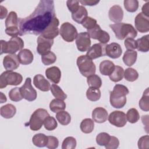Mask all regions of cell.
I'll use <instances>...</instances> for the list:
<instances>
[{"label":"cell","mask_w":149,"mask_h":149,"mask_svg":"<svg viewBox=\"0 0 149 149\" xmlns=\"http://www.w3.org/2000/svg\"><path fill=\"white\" fill-rule=\"evenodd\" d=\"M90 38L95 40H98L100 43L106 44L110 40L109 34L101 29V27L97 24L94 28L87 30Z\"/></svg>","instance_id":"obj_11"},{"label":"cell","mask_w":149,"mask_h":149,"mask_svg":"<svg viewBox=\"0 0 149 149\" xmlns=\"http://www.w3.org/2000/svg\"><path fill=\"white\" fill-rule=\"evenodd\" d=\"M99 1H93V0H81L79 1V2L83 5L88 6H94L99 3Z\"/></svg>","instance_id":"obj_53"},{"label":"cell","mask_w":149,"mask_h":149,"mask_svg":"<svg viewBox=\"0 0 149 149\" xmlns=\"http://www.w3.org/2000/svg\"><path fill=\"white\" fill-rule=\"evenodd\" d=\"M114 63L109 60H104L101 62L99 66L100 73L104 76H109L115 68Z\"/></svg>","instance_id":"obj_26"},{"label":"cell","mask_w":149,"mask_h":149,"mask_svg":"<svg viewBox=\"0 0 149 149\" xmlns=\"http://www.w3.org/2000/svg\"><path fill=\"white\" fill-rule=\"evenodd\" d=\"M119 141L115 136H111L108 144L105 146L107 149H116L119 147Z\"/></svg>","instance_id":"obj_51"},{"label":"cell","mask_w":149,"mask_h":149,"mask_svg":"<svg viewBox=\"0 0 149 149\" xmlns=\"http://www.w3.org/2000/svg\"><path fill=\"white\" fill-rule=\"evenodd\" d=\"M1 93V103H3V102H5L7 100L6 99V97L5 96V95H4L2 92L0 93Z\"/></svg>","instance_id":"obj_56"},{"label":"cell","mask_w":149,"mask_h":149,"mask_svg":"<svg viewBox=\"0 0 149 149\" xmlns=\"http://www.w3.org/2000/svg\"><path fill=\"white\" fill-rule=\"evenodd\" d=\"M56 60V56L55 54L49 51L45 55L41 56V61L45 65H49L55 62Z\"/></svg>","instance_id":"obj_45"},{"label":"cell","mask_w":149,"mask_h":149,"mask_svg":"<svg viewBox=\"0 0 149 149\" xmlns=\"http://www.w3.org/2000/svg\"><path fill=\"white\" fill-rule=\"evenodd\" d=\"M49 115L48 111L45 109L38 108L36 109L31 115L28 123L30 129L33 131L40 130L44 124V119Z\"/></svg>","instance_id":"obj_6"},{"label":"cell","mask_w":149,"mask_h":149,"mask_svg":"<svg viewBox=\"0 0 149 149\" xmlns=\"http://www.w3.org/2000/svg\"><path fill=\"white\" fill-rule=\"evenodd\" d=\"M129 93L128 88L124 85L116 84L110 92L109 101L111 105L115 108H122L126 103V95Z\"/></svg>","instance_id":"obj_2"},{"label":"cell","mask_w":149,"mask_h":149,"mask_svg":"<svg viewBox=\"0 0 149 149\" xmlns=\"http://www.w3.org/2000/svg\"><path fill=\"white\" fill-rule=\"evenodd\" d=\"M45 76L47 77L55 84L59 83L61 77V72L59 68L52 66L45 70Z\"/></svg>","instance_id":"obj_23"},{"label":"cell","mask_w":149,"mask_h":149,"mask_svg":"<svg viewBox=\"0 0 149 149\" xmlns=\"http://www.w3.org/2000/svg\"><path fill=\"white\" fill-rule=\"evenodd\" d=\"M76 147V140L73 137H67L62 142V149H74Z\"/></svg>","instance_id":"obj_46"},{"label":"cell","mask_w":149,"mask_h":149,"mask_svg":"<svg viewBox=\"0 0 149 149\" xmlns=\"http://www.w3.org/2000/svg\"><path fill=\"white\" fill-rule=\"evenodd\" d=\"M86 97L91 101H97L101 97V91L99 88L89 87L86 91Z\"/></svg>","instance_id":"obj_37"},{"label":"cell","mask_w":149,"mask_h":149,"mask_svg":"<svg viewBox=\"0 0 149 149\" xmlns=\"http://www.w3.org/2000/svg\"><path fill=\"white\" fill-rule=\"evenodd\" d=\"M149 36L146 35L136 40L137 49L139 51L147 52L149 50Z\"/></svg>","instance_id":"obj_30"},{"label":"cell","mask_w":149,"mask_h":149,"mask_svg":"<svg viewBox=\"0 0 149 149\" xmlns=\"http://www.w3.org/2000/svg\"><path fill=\"white\" fill-rule=\"evenodd\" d=\"M23 80L22 76L17 72L6 70L0 76V88H3L8 85L17 86Z\"/></svg>","instance_id":"obj_7"},{"label":"cell","mask_w":149,"mask_h":149,"mask_svg":"<svg viewBox=\"0 0 149 149\" xmlns=\"http://www.w3.org/2000/svg\"><path fill=\"white\" fill-rule=\"evenodd\" d=\"M1 115L6 119H10L14 116L16 112V107L11 104H7L1 107L0 109Z\"/></svg>","instance_id":"obj_25"},{"label":"cell","mask_w":149,"mask_h":149,"mask_svg":"<svg viewBox=\"0 0 149 149\" xmlns=\"http://www.w3.org/2000/svg\"><path fill=\"white\" fill-rule=\"evenodd\" d=\"M76 44L79 51H87L91 45L90 37L88 33L81 32L78 34L76 38Z\"/></svg>","instance_id":"obj_13"},{"label":"cell","mask_w":149,"mask_h":149,"mask_svg":"<svg viewBox=\"0 0 149 149\" xmlns=\"http://www.w3.org/2000/svg\"><path fill=\"white\" fill-rule=\"evenodd\" d=\"M135 27L140 33H146L149 31V17L140 12L134 19Z\"/></svg>","instance_id":"obj_17"},{"label":"cell","mask_w":149,"mask_h":149,"mask_svg":"<svg viewBox=\"0 0 149 149\" xmlns=\"http://www.w3.org/2000/svg\"><path fill=\"white\" fill-rule=\"evenodd\" d=\"M33 83L36 87L42 91H48L51 88L49 82L40 74H36L34 77Z\"/></svg>","instance_id":"obj_21"},{"label":"cell","mask_w":149,"mask_h":149,"mask_svg":"<svg viewBox=\"0 0 149 149\" xmlns=\"http://www.w3.org/2000/svg\"><path fill=\"white\" fill-rule=\"evenodd\" d=\"M32 142L37 147H44L47 144L48 136L42 133L36 134L33 137Z\"/></svg>","instance_id":"obj_31"},{"label":"cell","mask_w":149,"mask_h":149,"mask_svg":"<svg viewBox=\"0 0 149 149\" xmlns=\"http://www.w3.org/2000/svg\"><path fill=\"white\" fill-rule=\"evenodd\" d=\"M76 63L80 73L84 77L95 74L96 66L92 59L89 58L86 55L79 56L76 61Z\"/></svg>","instance_id":"obj_5"},{"label":"cell","mask_w":149,"mask_h":149,"mask_svg":"<svg viewBox=\"0 0 149 149\" xmlns=\"http://www.w3.org/2000/svg\"><path fill=\"white\" fill-rule=\"evenodd\" d=\"M109 123L116 127H123L127 123L126 114L120 111L112 112L108 117Z\"/></svg>","instance_id":"obj_12"},{"label":"cell","mask_w":149,"mask_h":149,"mask_svg":"<svg viewBox=\"0 0 149 149\" xmlns=\"http://www.w3.org/2000/svg\"><path fill=\"white\" fill-rule=\"evenodd\" d=\"M59 141L58 139L52 136H48V143L46 147L50 149H55L58 147Z\"/></svg>","instance_id":"obj_50"},{"label":"cell","mask_w":149,"mask_h":149,"mask_svg":"<svg viewBox=\"0 0 149 149\" xmlns=\"http://www.w3.org/2000/svg\"><path fill=\"white\" fill-rule=\"evenodd\" d=\"M137 53L134 50H127L123 56V61L124 63L128 66L133 65L137 59Z\"/></svg>","instance_id":"obj_27"},{"label":"cell","mask_w":149,"mask_h":149,"mask_svg":"<svg viewBox=\"0 0 149 149\" xmlns=\"http://www.w3.org/2000/svg\"><path fill=\"white\" fill-rule=\"evenodd\" d=\"M17 57L20 63L26 65L30 64L34 59L31 51L28 49H22L17 54Z\"/></svg>","instance_id":"obj_24"},{"label":"cell","mask_w":149,"mask_h":149,"mask_svg":"<svg viewBox=\"0 0 149 149\" xmlns=\"http://www.w3.org/2000/svg\"><path fill=\"white\" fill-rule=\"evenodd\" d=\"M123 76L127 81L132 82L138 79L139 73L134 69L129 68L124 71Z\"/></svg>","instance_id":"obj_39"},{"label":"cell","mask_w":149,"mask_h":149,"mask_svg":"<svg viewBox=\"0 0 149 149\" xmlns=\"http://www.w3.org/2000/svg\"><path fill=\"white\" fill-rule=\"evenodd\" d=\"M111 136L105 132L99 133L96 137V142L100 146H105L109 141Z\"/></svg>","instance_id":"obj_44"},{"label":"cell","mask_w":149,"mask_h":149,"mask_svg":"<svg viewBox=\"0 0 149 149\" xmlns=\"http://www.w3.org/2000/svg\"><path fill=\"white\" fill-rule=\"evenodd\" d=\"M44 126L45 129L47 130H54L57 127L58 124L55 119L53 116H48L44 121Z\"/></svg>","instance_id":"obj_42"},{"label":"cell","mask_w":149,"mask_h":149,"mask_svg":"<svg viewBox=\"0 0 149 149\" xmlns=\"http://www.w3.org/2000/svg\"><path fill=\"white\" fill-rule=\"evenodd\" d=\"M53 44L54 39H48L40 35L37 38V52L41 56L47 54L51 51Z\"/></svg>","instance_id":"obj_15"},{"label":"cell","mask_w":149,"mask_h":149,"mask_svg":"<svg viewBox=\"0 0 149 149\" xmlns=\"http://www.w3.org/2000/svg\"><path fill=\"white\" fill-rule=\"evenodd\" d=\"M9 97L12 101L18 102L21 101L23 97L20 91V88L15 87L11 89L9 92Z\"/></svg>","instance_id":"obj_41"},{"label":"cell","mask_w":149,"mask_h":149,"mask_svg":"<svg viewBox=\"0 0 149 149\" xmlns=\"http://www.w3.org/2000/svg\"><path fill=\"white\" fill-rule=\"evenodd\" d=\"M65 108L66 104L63 100L55 98L52 100L49 103V109L54 113L63 111Z\"/></svg>","instance_id":"obj_29"},{"label":"cell","mask_w":149,"mask_h":149,"mask_svg":"<svg viewBox=\"0 0 149 149\" xmlns=\"http://www.w3.org/2000/svg\"><path fill=\"white\" fill-rule=\"evenodd\" d=\"M5 33L11 37H17L20 34L19 19L14 11L9 12L5 20Z\"/></svg>","instance_id":"obj_8"},{"label":"cell","mask_w":149,"mask_h":149,"mask_svg":"<svg viewBox=\"0 0 149 149\" xmlns=\"http://www.w3.org/2000/svg\"><path fill=\"white\" fill-rule=\"evenodd\" d=\"M109 27L118 40H123L126 38H134L137 34L136 30L130 24L120 22L110 24Z\"/></svg>","instance_id":"obj_3"},{"label":"cell","mask_w":149,"mask_h":149,"mask_svg":"<svg viewBox=\"0 0 149 149\" xmlns=\"http://www.w3.org/2000/svg\"><path fill=\"white\" fill-rule=\"evenodd\" d=\"M19 61L17 55L9 54L6 55L3 59V67L6 70L13 71L17 69L19 66Z\"/></svg>","instance_id":"obj_18"},{"label":"cell","mask_w":149,"mask_h":149,"mask_svg":"<svg viewBox=\"0 0 149 149\" xmlns=\"http://www.w3.org/2000/svg\"><path fill=\"white\" fill-rule=\"evenodd\" d=\"M106 55L112 59L119 58L122 54V49L120 45L116 42H112L106 45Z\"/></svg>","instance_id":"obj_19"},{"label":"cell","mask_w":149,"mask_h":149,"mask_svg":"<svg viewBox=\"0 0 149 149\" xmlns=\"http://www.w3.org/2000/svg\"><path fill=\"white\" fill-rule=\"evenodd\" d=\"M56 118L57 120L62 125H68L71 121L70 115L66 111H62L57 112L56 114Z\"/></svg>","instance_id":"obj_36"},{"label":"cell","mask_w":149,"mask_h":149,"mask_svg":"<svg viewBox=\"0 0 149 149\" xmlns=\"http://www.w3.org/2000/svg\"><path fill=\"white\" fill-rule=\"evenodd\" d=\"M124 44L127 50H134L137 48L136 40L132 38H127L124 41Z\"/></svg>","instance_id":"obj_52"},{"label":"cell","mask_w":149,"mask_h":149,"mask_svg":"<svg viewBox=\"0 0 149 149\" xmlns=\"http://www.w3.org/2000/svg\"><path fill=\"white\" fill-rule=\"evenodd\" d=\"M54 17V2L49 0L40 1L30 15L24 18H19V35L41 34Z\"/></svg>","instance_id":"obj_1"},{"label":"cell","mask_w":149,"mask_h":149,"mask_svg":"<svg viewBox=\"0 0 149 149\" xmlns=\"http://www.w3.org/2000/svg\"><path fill=\"white\" fill-rule=\"evenodd\" d=\"M149 3L148 2H147L146 3L144 4V5L142 7L141 10L142 12L144 15H146V16L148 17L149 16Z\"/></svg>","instance_id":"obj_55"},{"label":"cell","mask_w":149,"mask_h":149,"mask_svg":"<svg viewBox=\"0 0 149 149\" xmlns=\"http://www.w3.org/2000/svg\"><path fill=\"white\" fill-rule=\"evenodd\" d=\"M81 24L87 30H89L94 28L97 24V20L91 17L87 16Z\"/></svg>","instance_id":"obj_47"},{"label":"cell","mask_w":149,"mask_h":149,"mask_svg":"<svg viewBox=\"0 0 149 149\" xmlns=\"http://www.w3.org/2000/svg\"><path fill=\"white\" fill-rule=\"evenodd\" d=\"M59 34L63 40L69 42L73 41L78 34L76 27L69 22L62 24L59 29Z\"/></svg>","instance_id":"obj_9"},{"label":"cell","mask_w":149,"mask_h":149,"mask_svg":"<svg viewBox=\"0 0 149 149\" xmlns=\"http://www.w3.org/2000/svg\"><path fill=\"white\" fill-rule=\"evenodd\" d=\"M108 117V112L102 107H97L92 112V118L94 122L102 123L105 122Z\"/></svg>","instance_id":"obj_22"},{"label":"cell","mask_w":149,"mask_h":149,"mask_svg":"<svg viewBox=\"0 0 149 149\" xmlns=\"http://www.w3.org/2000/svg\"><path fill=\"white\" fill-rule=\"evenodd\" d=\"M108 16L112 22L115 23H120L123 17V11L119 5H115L110 8Z\"/></svg>","instance_id":"obj_20"},{"label":"cell","mask_w":149,"mask_h":149,"mask_svg":"<svg viewBox=\"0 0 149 149\" xmlns=\"http://www.w3.org/2000/svg\"><path fill=\"white\" fill-rule=\"evenodd\" d=\"M87 82L90 87L99 88L101 87L102 80L99 76L97 74H91L87 77Z\"/></svg>","instance_id":"obj_35"},{"label":"cell","mask_w":149,"mask_h":149,"mask_svg":"<svg viewBox=\"0 0 149 149\" xmlns=\"http://www.w3.org/2000/svg\"><path fill=\"white\" fill-rule=\"evenodd\" d=\"M140 109L144 111H149V91L148 88H147L143 94L142 97L139 101V103Z\"/></svg>","instance_id":"obj_34"},{"label":"cell","mask_w":149,"mask_h":149,"mask_svg":"<svg viewBox=\"0 0 149 149\" xmlns=\"http://www.w3.org/2000/svg\"><path fill=\"white\" fill-rule=\"evenodd\" d=\"M59 24V22L58 19L56 16L54 17L50 24L41 35L48 39H54L57 37L59 33L58 29Z\"/></svg>","instance_id":"obj_14"},{"label":"cell","mask_w":149,"mask_h":149,"mask_svg":"<svg viewBox=\"0 0 149 149\" xmlns=\"http://www.w3.org/2000/svg\"><path fill=\"white\" fill-rule=\"evenodd\" d=\"M8 10L6 8L2 5L0 6V18L1 19H3L7 16Z\"/></svg>","instance_id":"obj_54"},{"label":"cell","mask_w":149,"mask_h":149,"mask_svg":"<svg viewBox=\"0 0 149 149\" xmlns=\"http://www.w3.org/2000/svg\"><path fill=\"white\" fill-rule=\"evenodd\" d=\"M127 121L130 123H136L140 119V115L138 111L136 108L129 109L126 113Z\"/></svg>","instance_id":"obj_40"},{"label":"cell","mask_w":149,"mask_h":149,"mask_svg":"<svg viewBox=\"0 0 149 149\" xmlns=\"http://www.w3.org/2000/svg\"><path fill=\"white\" fill-rule=\"evenodd\" d=\"M124 70L120 66H115L111 74L109 75L110 80L113 82H118L122 80L123 77Z\"/></svg>","instance_id":"obj_33"},{"label":"cell","mask_w":149,"mask_h":149,"mask_svg":"<svg viewBox=\"0 0 149 149\" xmlns=\"http://www.w3.org/2000/svg\"><path fill=\"white\" fill-rule=\"evenodd\" d=\"M50 90L52 94L56 98L64 100L67 98V95L63 92L62 88L56 84H53L51 86Z\"/></svg>","instance_id":"obj_38"},{"label":"cell","mask_w":149,"mask_h":149,"mask_svg":"<svg viewBox=\"0 0 149 149\" xmlns=\"http://www.w3.org/2000/svg\"><path fill=\"white\" fill-rule=\"evenodd\" d=\"M67 7L70 12L72 13H76L79 8V1H66Z\"/></svg>","instance_id":"obj_49"},{"label":"cell","mask_w":149,"mask_h":149,"mask_svg":"<svg viewBox=\"0 0 149 149\" xmlns=\"http://www.w3.org/2000/svg\"><path fill=\"white\" fill-rule=\"evenodd\" d=\"M23 98L28 101H33L37 98V91L31 85V80L27 77L24 84L20 87Z\"/></svg>","instance_id":"obj_10"},{"label":"cell","mask_w":149,"mask_h":149,"mask_svg":"<svg viewBox=\"0 0 149 149\" xmlns=\"http://www.w3.org/2000/svg\"><path fill=\"white\" fill-rule=\"evenodd\" d=\"M81 132L84 133H90L93 132L94 127V122L90 118L84 119L80 125Z\"/></svg>","instance_id":"obj_32"},{"label":"cell","mask_w":149,"mask_h":149,"mask_svg":"<svg viewBox=\"0 0 149 149\" xmlns=\"http://www.w3.org/2000/svg\"><path fill=\"white\" fill-rule=\"evenodd\" d=\"M106 44L102 43L94 44L87 50L86 55L91 59H94L101 56H104L106 55Z\"/></svg>","instance_id":"obj_16"},{"label":"cell","mask_w":149,"mask_h":149,"mask_svg":"<svg viewBox=\"0 0 149 149\" xmlns=\"http://www.w3.org/2000/svg\"><path fill=\"white\" fill-rule=\"evenodd\" d=\"M138 147L140 149H147L149 147V136L146 135L141 137L138 141Z\"/></svg>","instance_id":"obj_48"},{"label":"cell","mask_w":149,"mask_h":149,"mask_svg":"<svg viewBox=\"0 0 149 149\" xmlns=\"http://www.w3.org/2000/svg\"><path fill=\"white\" fill-rule=\"evenodd\" d=\"M124 7L129 12H136L139 8V1L137 0H125Z\"/></svg>","instance_id":"obj_43"},{"label":"cell","mask_w":149,"mask_h":149,"mask_svg":"<svg viewBox=\"0 0 149 149\" xmlns=\"http://www.w3.org/2000/svg\"><path fill=\"white\" fill-rule=\"evenodd\" d=\"M88 12L86 8L83 6H80L78 10L72 14V19L77 23L81 24L83 21L87 17Z\"/></svg>","instance_id":"obj_28"},{"label":"cell","mask_w":149,"mask_h":149,"mask_svg":"<svg viewBox=\"0 0 149 149\" xmlns=\"http://www.w3.org/2000/svg\"><path fill=\"white\" fill-rule=\"evenodd\" d=\"M1 55L2 54H15L24 47L23 40L19 37H12L8 41L1 40Z\"/></svg>","instance_id":"obj_4"}]
</instances>
